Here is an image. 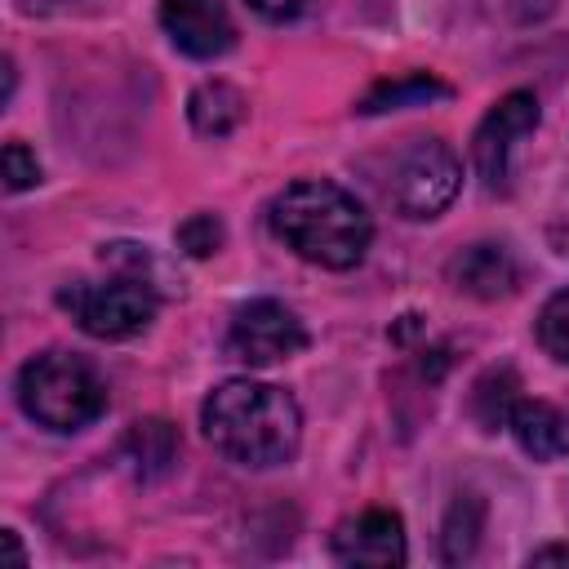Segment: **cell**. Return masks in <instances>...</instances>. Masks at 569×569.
Returning a JSON list of instances; mask_svg holds the SVG:
<instances>
[{"label": "cell", "mask_w": 569, "mask_h": 569, "mask_svg": "<svg viewBox=\"0 0 569 569\" xmlns=\"http://www.w3.org/2000/svg\"><path fill=\"white\" fill-rule=\"evenodd\" d=\"M204 440L236 467L267 471L298 453L302 440V409L284 387L227 378L200 405Z\"/></svg>", "instance_id": "obj_1"}, {"label": "cell", "mask_w": 569, "mask_h": 569, "mask_svg": "<svg viewBox=\"0 0 569 569\" xmlns=\"http://www.w3.org/2000/svg\"><path fill=\"white\" fill-rule=\"evenodd\" d=\"M267 222H271L276 240H284V249H293L298 258H307L325 271L356 267L373 240V222H369L365 204L347 187L325 182V178L289 182L271 200Z\"/></svg>", "instance_id": "obj_2"}, {"label": "cell", "mask_w": 569, "mask_h": 569, "mask_svg": "<svg viewBox=\"0 0 569 569\" xmlns=\"http://www.w3.org/2000/svg\"><path fill=\"white\" fill-rule=\"evenodd\" d=\"M18 405L49 431H80L107 413V382L76 351H40L18 369Z\"/></svg>", "instance_id": "obj_3"}, {"label": "cell", "mask_w": 569, "mask_h": 569, "mask_svg": "<svg viewBox=\"0 0 569 569\" xmlns=\"http://www.w3.org/2000/svg\"><path fill=\"white\" fill-rule=\"evenodd\" d=\"M458 187H462V164H458L453 147L440 138H409L382 173L387 204L409 222H427V218L445 213L453 204Z\"/></svg>", "instance_id": "obj_4"}, {"label": "cell", "mask_w": 569, "mask_h": 569, "mask_svg": "<svg viewBox=\"0 0 569 569\" xmlns=\"http://www.w3.org/2000/svg\"><path fill=\"white\" fill-rule=\"evenodd\" d=\"M58 307L71 311V320L89 338H133L156 316V293L142 276H116V280H76L58 289Z\"/></svg>", "instance_id": "obj_5"}, {"label": "cell", "mask_w": 569, "mask_h": 569, "mask_svg": "<svg viewBox=\"0 0 569 569\" xmlns=\"http://www.w3.org/2000/svg\"><path fill=\"white\" fill-rule=\"evenodd\" d=\"M307 347V329L302 320L276 302V298H253L244 307H236L231 316V329H227V356L240 360V365H276V360H289Z\"/></svg>", "instance_id": "obj_6"}, {"label": "cell", "mask_w": 569, "mask_h": 569, "mask_svg": "<svg viewBox=\"0 0 569 569\" xmlns=\"http://www.w3.org/2000/svg\"><path fill=\"white\" fill-rule=\"evenodd\" d=\"M533 129H538V98L533 93L516 89V93L493 102V111L480 120V129L471 138V156H476V173H480L485 191H507L511 147H516V138H525Z\"/></svg>", "instance_id": "obj_7"}, {"label": "cell", "mask_w": 569, "mask_h": 569, "mask_svg": "<svg viewBox=\"0 0 569 569\" xmlns=\"http://www.w3.org/2000/svg\"><path fill=\"white\" fill-rule=\"evenodd\" d=\"M329 551H333L338 565H378V569L405 565V556H409L405 525L387 507H369V511L342 520L329 538Z\"/></svg>", "instance_id": "obj_8"}, {"label": "cell", "mask_w": 569, "mask_h": 569, "mask_svg": "<svg viewBox=\"0 0 569 569\" xmlns=\"http://www.w3.org/2000/svg\"><path fill=\"white\" fill-rule=\"evenodd\" d=\"M160 27L187 58H222L236 44V22L222 0H160Z\"/></svg>", "instance_id": "obj_9"}, {"label": "cell", "mask_w": 569, "mask_h": 569, "mask_svg": "<svg viewBox=\"0 0 569 569\" xmlns=\"http://www.w3.org/2000/svg\"><path fill=\"white\" fill-rule=\"evenodd\" d=\"M445 276H449V284H453L458 293H471V298H480V302L507 298V293H516V284H520V267H516L511 249L498 244V240H480V244L458 249V253L449 258Z\"/></svg>", "instance_id": "obj_10"}, {"label": "cell", "mask_w": 569, "mask_h": 569, "mask_svg": "<svg viewBox=\"0 0 569 569\" xmlns=\"http://www.w3.org/2000/svg\"><path fill=\"white\" fill-rule=\"evenodd\" d=\"M507 431L533 462H556L569 453V413L547 400H516Z\"/></svg>", "instance_id": "obj_11"}, {"label": "cell", "mask_w": 569, "mask_h": 569, "mask_svg": "<svg viewBox=\"0 0 569 569\" xmlns=\"http://www.w3.org/2000/svg\"><path fill=\"white\" fill-rule=\"evenodd\" d=\"M116 458H120V467H124L133 480H142V485H147V480H160V476H169L173 462H178V431H173L164 418H142V422L129 427V436L120 440Z\"/></svg>", "instance_id": "obj_12"}, {"label": "cell", "mask_w": 569, "mask_h": 569, "mask_svg": "<svg viewBox=\"0 0 569 569\" xmlns=\"http://www.w3.org/2000/svg\"><path fill=\"white\" fill-rule=\"evenodd\" d=\"M244 111H249L244 93L236 84H227V80H204L187 98V116H191V129L200 138H227V133H236L240 120H244Z\"/></svg>", "instance_id": "obj_13"}, {"label": "cell", "mask_w": 569, "mask_h": 569, "mask_svg": "<svg viewBox=\"0 0 569 569\" xmlns=\"http://www.w3.org/2000/svg\"><path fill=\"white\" fill-rule=\"evenodd\" d=\"M453 89L445 84V80H436V76H427V71H405V76H396V80H378L360 102H356V111L360 116H382V111H405V107H427V102H440V98H449Z\"/></svg>", "instance_id": "obj_14"}, {"label": "cell", "mask_w": 569, "mask_h": 569, "mask_svg": "<svg viewBox=\"0 0 569 569\" xmlns=\"http://www.w3.org/2000/svg\"><path fill=\"white\" fill-rule=\"evenodd\" d=\"M480 533H485V502H480L476 493H458V502L449 507L445 529H440V556H445L449 565L471 560Z\"/></svg>", "instance_id": "obj_15"}, {"label": "cell", "mask_w": 569, "mask_h": 569, "mask_svg": "<svg viewBox=\"0 0 569 569\" xmlns=\"http://www.w3.org/2000/svg\"><path fill=\"white\" fill-rule=\"evenodd\" d=\"M516 400H520V378H516L507 365H502V369H489V373L476 382V391H471V418H476L485 431H498V427H507Z\"/></svg>", "instance_id": "obj_16"}, {"label": "cell", "mask_w": 569, "mask_h": 569, "mask_svg": "<svg viewBox=\"0 0 569 569\" xmlns=\"http://www.w3.org/2000/svg\"><path fill=\"white\" fill-rule=\"evenodd\" d=\"M538 342H542V351L551 360L569 365V289H560V293H551L542 302V311H538Z\"/></svg>", "instance_id": "obj_17"}, {"label": "cell", "mask_w": 569, "mask_h": 569, "mask_svg": "<svg viewBox=\"0 0 569 569\" xmlns=\"http://www.w3.org/2000/svg\"><path fill=\"white\" fill-rule=\"evenodd\" d=\"M222 218L218 213H191L182 227H178V249L191 253V258H209L222 249Z\"/></svg>", "instance_id": "obj_18"}, {"label": "cell", "mask_w": 569, "mask_h": 569, "mask_svg": "<svg viewBox=\"0 0 569 569\" xmlns=\"http://www.w3.org/2000/svg\"><path fill=\"white\" fill-rule=\"evenodd\" d=\"M36 182H40L36 156H31L22 142H9V147H4V187H9V191H27V187H36Z\"/></svg>", "instance_id": "obj_19"}, {"label": "cell", "mask_w": 569, "mask_h": 569, "mask_svg": "<svg viewBox=\"0 0 569 569\" xmlns=\"http://www.w3.org/2000/svg\"><path fill=\"white\" fill-rule=\"evenodd\" d=\"M311 4H316V0H249V9H258V13H262V18H271V22L302 18Z\"/></svg>", "instance_id": "obj_20"}, {"label": "cell", "mask_w": 569, "mask_h": 569, "mask_svg": "<svg viewBox=\"0 0 569 569\" xmlns=\"http://www.w3.org/2000/svg\"><path fill=\"white\" fill-rule=\"evenodd\" d=\"M27 13H67V9H80L84 0H18Z\"/></svg>", "instance_id": "obj_21"}, {"label": "cell", "mask_w": 569, "mask_h": 569, "mask_svg": "<svg viewBox=\"0 0 569 569\" xmlns=\"http://www.w3.org/2000/svg\"><path fill=\"white\" fill-rule=\"evenodd\" d=\"M551 244H556V249H560V253L569 258V209L551 218Z\"/></svg>", "instance_id": "obj_22"}, {"label": "cell", "mask_w": 569, "mask_h": 569, "mask_svg": "<svg viewBox=\"0 0 569 569\" xmlns=\"http://www.w3.org/2000/svg\"><path fill=\"white\" fill-rule=\"evenodd\" d=\"M551 560H565L569 565V547H542L529 556V565H551Z\"/></svg>", "instance_id": "obj_23"}, {"label": "cell", "mask_w": 569, "mask_h": 569, "mask_svg": "<svg viewBox=\"0 0 569 569\" xmlns=\"http://www.w3.org/2000/svg\"><path fill=\"white\" fill-rule=\"evenodd\" d=\"M4 547H9L13 565H27V556H22V547H18V533H13V529H4Z\"/></svg>", "instance_id": "obj_24"}]
</instances>
